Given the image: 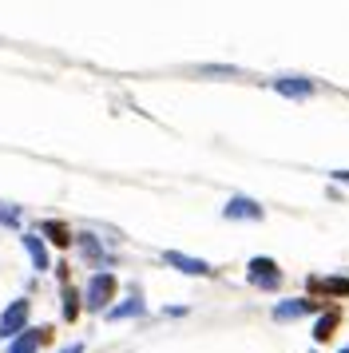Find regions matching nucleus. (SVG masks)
Returning a JSON list of instances; mask_svg holds the SVG:
<instances>
[{"mask_svg": "<svg viewBox=\"0 0 349 353\" xmlns=\"http://www.w3.org/2000/svg\"><path fill=\"white\" fill-rule=\"evenodd\" d=\"M115 294H119L115 274H111V270H99V274H92V282H88V290H83V305H88V310H95V314H108Z\"/></svg>", "mask_w": 349, "mask_h": 353, "instance_id": "obj_1", "label": "nucleus"}, {"mask_svg": "<svg viewBox=\"0 0 349 353\" xmlns=\"http://www.w3.org/2000/svg\"><path fill=\"white\" fill-rule=\"evenodd\" d=\"M246 282H250L254 290H266V294H274V290L282 286V270H278V262L266 254H258L246 262Z\"/></svg>", "mask_w": 349, "mask_h": 353, "instance_id": "obj_2", "label": "nucleus"}, {"mask_svg": "<svg viewBox=\"0 0 349 353\" xmlns=\"http://www.w3.org/2000/svg\"><path fill=\"white\" fill-rule=\"evenodd\" d=\"M28 314H32V302L28 298H16L0 314V341H16L20 334H28Z\"/></svg>", "mask_w": 349, "mask_h": 353, "instance_id": "obj_3", "label": "nucleus"}, {"mask_svg": "<svg viewBox=\"0 0 349 353\" xmlns=\"http://www.w3.org/2000/svg\"><path fill=\"white\" fill-rule=\"evenodd\" d=\"M306 290H310V298H349V278H341V274H330V278H310L306 282Z\"/></svg>", "mask_w": 349, "mask_h": 353, "instance_id": "obj_4", "label": "nucleus"}, {"mask_svg": "<svg viewBox=\"0 0 349 353\" xmlns=\"http://www.w3.org/2000/svg\"><path fill=\"white\" fill-rule=\"evenodd\" d=\"M163 262H167V266H174L179 274H195V278H210V274H215V266H210V262H203V258H190V254H183V250H163Z\"/></svg>", "mask_w": 349, "mask_h": 353, "instance_id": "obj_5", "label": "nucleus"}, {"mask_svg": "<svg viewBox=\"0 0 349 353\" xmlns=\"http://www.w3.org/2000/svg\"><path fill=\"white\" fill-rule=\"evenodd\" d=\"M270 88H274L278 96H286V99H310V96L317 92L310 76H278V80L270 83Z\"/></svg>", "mask_w": 349, "mask_h": 353, "instance_id": "obj_6", "label": "nucleus"}, {"mask_svg": "<svg viewBox=\"0 0 349 353\" xmlns=\"http://www.w3.org/2000/svg\"><path fill=\"white\" fill-rule=\"evenodd\" d=\"M222 219H230V223H262V207L254 203V199H246V194H235L226 207H222Z\"/></svg>", "mask_w": 349, "mask_h": 353, "instance_id": "obj_7", "label": "nucleus"}, {"mask_svg": "<svg viewBox=\"0 0 349 353\" xmlns=\"http://www.w3.org/2000/svg\"><path fill=\"white\" fill-rule=\"evenodd\" d=\"M52 341V325H40V330H28L16 341H8V353H40V345Z\"/></svg>", "mask_w": 349, "mask_h": 353, "instance_id": "obj_8", "label": "nucleus"}, {"mask_svg": "<svg viewBox=\"0 0 349 353\" xmlns=\"http://www.w3.org/2000/svg\"><path fill=\"white\" fill-rule=\"evenodd\" d=\"M36 234H44L52 246H72L76 242V234H72V226L68 223H60V219H48V223H40V230Z\"/></svg>", "mask_w": 349, "mask_h": 353, "instance_id": "obj_9", "label": "nucleus"}, {"mask_svg": "<svg viewBox=\"0 0 349 353\" xmlns=\"http://www.w3.org/2000/svg\"><path fill=\"white\" fill-rule=\"evenodd\" d=\"M310 310H317L314 298H294V302H278V305H274V321H294V318H301V314H310Z\"/></svg>", "mask_w": 349, "mask_h": 353, "instance_id": "obj_10", "label": "nucleus"}, {"mask_svg": "<svg viewBox=\"0 0 349 353\" xmlns=\"http://www.w3.org/2000/svg\"><path fill=\"white\" fill-rule=\"evenodd\" d=\"M143 310H147V302L139 298V290H131V298H127V302H119V305H111L103 318H108V321H123V318H139Z\"/></svg>", "mask_w": 349, "mask_h": 353, "instance_id": "obj_11", "label": "nucleus"}, {"mask_svg": "<svg viewBox=\"0 0 349 353\" xmlns=\"http://www.w3.org/2000/svg\"><path fill=\"white\" fill-rule=\"evenodd\" d=\"M20 242H24V250H28V258H32V266H36V270H48V266H52L48 246H44L40 234H20Z\"/></svg>", "mask_w": 349, "mask_h": 353, "instance_id": "obj_12", "label": "nucleus"}, {"mask_svg": "<svg viewBox=\"0 0 349 353\" xmlns=\"http://www.w3.org/2000/svg\"><path fill=\"white\" fill-rule=\"evenodd\" d=\"M76 246H79V254L88 258L92 266H103V262H108V254H103L99 239H95V234H88V230H83V234H76Z\"/></svg>", "mask_w": 349, "mask_h": 353, "instance_id": "obj_13", "label": "nucleus"}, {"mask_svg": "<svg viewBox=\"0 0 349 353\" xmlns=\"http://www.w3.org/2000/svg\"><path fill=\"white\" fill-rule=\"evenodd\" d=\"M337 325H341V310H330V314H321V318H317V325H314V341H317V345H326V341L333 337V330H337Z\"/></svg>", "mask_w": 349, "mask_h": 353, "instance_id": "obj_14", "label": "nucleus"}, {"mask_svg": "<svg viewBox=\"0 0 349 353\" xmlns=\"http://www.w3.org/2000/svg\"><path fill=\"white\" fill-rule=\"evenodd\" d=\"M79 310H83V294L79 290H72L68 282H63V321H76Z\"/></svg>", "mask_w": 349, "mask_h": 353, "instance_id": "obj_15", "label": "nucleus"}, {"mask_svg": "<svg viewBox=\"0 0 349 353\" xmlns=\"http://www.w3.org/2000/svg\"><path fill=\"white\" fill-rule=\"evenodd\" d=\"M0 226H12V230H20V210H16L12 203H4V199H0Z\"/></svg>", "mask_w": 349, "mask_h": 353, "instance_id": "obj_16", "label": "nucleus"}, {"mask_svg": "<svg viewBox=\"0 0 349 353\" xmlns=\"http://www.w3.org/2000/svg\"><path fill=\"white\" fill-rule=\"evenodd\" d=\"M60 353H83V345H79V341H72V345H63Z\"/></svg>", "mask_w": 349, "mask_h": 353, "instance_id": "obj_17", "label": "nucleus"}, {"mask_svg": "<svg viewBox=\"0 0 349 353\" xmlns=\"http://www.w3.org/2000/svg\"><path fill=\"white\" fill-rule=\"evenodd\" d=\"M333 179H346V183H349V171H333Z\"/></svg>", "mask_w": 349, "mask_h": 353, "instance_id": "obj_18", "label": "nucleus"}, {"mask_svg": "<svg viewBox=\"0 0 349 353\" xmlns=\"http://www.w3.org/2000/svg\"><path fill=\"white\" fill-rule=\"evenodd\" d=\"M341 353H349V345H346V350H341Z\"/></svg>", "mask_w": 349, "mask_h": 353, "instance_id": "obj_19", "label": "nucleus"}]
</instances>
